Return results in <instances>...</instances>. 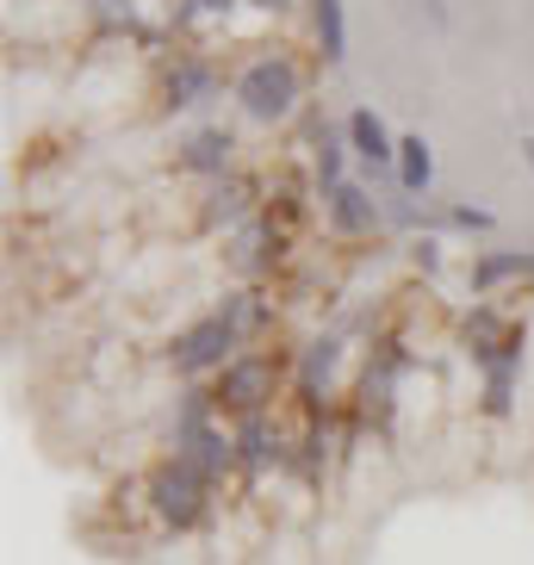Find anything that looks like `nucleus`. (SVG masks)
<instances>
[{
	"label": "nucleus",
	"mask_w": 534,
	"mask_h": 565,
	"mask_svg": "<svg viewBox=\"0 0 534 565\" xmlns=\"http://www.w3.org/2000/svg\"><path fill=\"white\" fill-rule=\"evenodd\" d=\"M516 280H534V249H484L467 267L472 299H498L503 286H516Z\"/></svg>",
	"instance_id": "11"
},
{
	"label": "nucleus",
	"mask_w": 534,
	"mask_h": 565,
	"mask_svg": "<svg viewBox=\"0 0 534 565\" xmlns=\"http://www.w3.org/2000/svg\"><path fill=\"white\" fill-rule=\"evenodd\" d=\"M286 255H292V224H286L280 212H267V205L236 236H224V262H231V274L243 286L274 280V274L286 267Z\"/></svg>",
	"instance_id": "5"
},
{
	"label": "nucleus",
	"mask_w": 534,
	"mask_h": 565,
	"mask_svg": "<svg viewBox=\"0 0 534 565\" xmlns=\"http://www.w3.org/2000/svg\"><path fill=\"white\" fill-rule=\"evenodd\" d=\"M423 7H429V19H435V25H448V7H441V0H423Z\"/></svg>",
	"instance_id": "21"
},
{
	"label": "nucleus",
	"mask_w": 534,
	"mask_h": 565,
	"mask_svg": "<svg viewBox=\"0 0 534 565\" xmlns=\"http://www.w3.org/2000/svg\"><path fill=\"white\" fill-rule=\"evenodd\" d=\"M349 131H330V125H311V181L323 186H342L349 181Z\"/></svg>",
	"instance_id": "13"
},
{
	"label": "nucleus",
	"mask_w": 534,
	"mask_h": 565,
	"mask_svg": "<svg viewBox=\"0 0 534 565\" xmlns=\"http://www.w3.org/2000/svg\"><path fill=\"white\" fill-rule=\"evenodd\" d=\"M143 498H150V510H156V522H162V529L193 534V529L205 522V515H212L217 484H212V479H200V472H193L186 460H174V454H168V460L150 472Z\"/></svg>",
	"instance_id": "4"
},
{
	"label": "nucleus",
	"mask_w": 534,
	"mask_h": 565,
	"mask_svg": "<svg viewBox=\"0 0 534 565\" xmlns=\"http://www.w3.org/2000/svg\"><path fill=\"white\" fill-rule=\"evenodd\" d=\"M404 249H410V267H417V274H429V280L441 274V262H448V255H441V249H448L441 236H417V243H404Z\"/></svg>",
	"instance_id": "19"
},
{
	"label": "nucleus",
	"mask_w": 534,
	"mask_h": 565,
	"mask_svg": "<svg viewBox=\"0 0 534 565\" xmlns=\"http://www.w3.org/2000/svg\"><path fill=\"white\" fill-rule=\"evenodd\" d=\"M255 13H267V19H280V13H292V7H299V0H249Z\"/></svg>",
	"instance_id": "20"
},
{
	"label": "nucleus",
	"mask_w": 534,
	"mask_h": 565,
	"mask_svg": "<svg viewBox=\"0 0 534 565\" xmlns=\"http://www.w3.org/2000/svg\"><path fill=\"white\" fill-rule=\"evenodd\" d=\"M305 94H311V68L299 51L286 44H255L243 63L231 68V100L249 125H292L305 113Z\"/></svg>",
	"instance_id": "1"
},
{
	"label": "nucleus",
	"mask_w": 534,
	"mask_h": 565,
	"mask_svg": "<svg viewBox=\"0 0 534 565\" xmlns=\"http://www.w3.org/2000/svg\"><path fill=\"white\" fill-rule=\"evenodd\" d=\"M231 87V75H224V63H217L205 44H181V51L162 63V106L168 113H200V106H212L217 94Z\"/></svg>",
	"instance_id": "6"
},
{
	"label": "nucleus",
	"mask_w": 534,
	"mask_h": 565,
	"mask_svg": "<svg viewBox=\"0 0 534 565\" xmlns=\"http://www.w3.org/2000/svg\"><path fill=\"white\" fill-rule=\"evenodd\" d=\"M292 460H299V448H292V435L274 423V411L236 423V472H243V479H261V472L292 466Z\"/></svg>",
	"instance_id": "7"
},
{
	"label": "nucleus",
	"mask_w": 534,
	"mask_h": 565,
	"mask_svg": "<svg viewBox=\"0 0 534 565\" xmlns=\"http://www.w3.org/2000/svg\"><path fill=\"white\" fill-rule=\"evenodd\" d=\"M174 168L181 174H193V181H224V174H236V131H224V125H200V131H186L181 143H174Z\"/></svg>",
	"instance_id": "9"
},
{
	"label": "nucleus",
	"mask_w": 534,
	"mask_h": 565,
	"mask_svg": "<svg viewBox=\"0 0 534 565\" xmlns=\"http://www.w3.org/2000/svg\"><path fill=\"white\" fill-rule=\"evenodd\" d=\"M311 13V44H318L323 63H342L349 56V19H342V0H305Z\"/></svg>",
	"instance_id": "15"
},
{
	"label": "nucleus",
	"mask_w": 534,
	"mask_h": 565,
	"mask_svg": "<svg viewBox=\"0 0 534 565\" xmlns=\"http://www.w3.org/2000/svg\"><path fill=\"white\" fill-rule=\"evenodd\" d=\"M522 156H528V168H534V137H522Z\"/></svg>",
	"instance_id": "22"
},
{
	"label": "nucleus",
	"mask_w": 534,
	"mask_h": 565,
	"mask_svg": "<svg viewBox=\"0 0 534 565\" xmlns=\"http://www.w3.org/2000/svg\"><path fill=\"white\" fill-rule=\"evenodd\" d=\"M236 7H249V0H174V13H168V32L186 38L193 25H217V19H231Z\"/></svg>",
	"instance_id": "16"
},
{
	"label": "nucleus",
	"mask_w": 534,
	"mask_h": 565,
	"mask_svg": "<svg viewBox=\"0 0 534 565\" xmlns=\"http://www.w3.org/2000/svg\"><path fill=\"white\" fill-rule=\"evenodd\" d=\"M516 380H522L516 366L484 373V404H479V411H484V416H510V392H516Z\"/></svg>",
	"instance_id": "18"
},
{
	"label": "nucleus",
	"mask_w": 534,
	"mask_h": 565,
	"mask_svg": "<svg viewBox=\"0 0 534 565\" xmlns=\"http://www.w3.org/2000/svg\"><path fill=\"white\" fill-rule=\"evenodd\" d=\"M286 373H292V361H286V354L243 349L212 380V398H217V411L231 416V423H243V416H267L274 404H280V392H286Z\"/></svg>",
	"instance_id": "2"
},
{
	"label": "nucleus",
	"mask_w": 534,
	"mask_h": 565,
	"mask_svg": "<svg viewBox=\"0 0 534 565\" xmlns=\"http://www.w3.org/2000/svg\"><path fill=\"white\" fill-rule=\"evenodd\" d=\"M398 193L404 200H429V186H435V150H429V137H398Z\"/></svg>",
	"instance_id": "14"
},
{
	"label": "nucleus",
	"mask_w": 534,
	"mask_h": 565,
	"mask_svg": "<svg viewBox=\"0 0 534 565\" xmlns=\"http://www.w3.org/2000/svg\"><path fill=\"white\" fill-rule=\"evenodd\" d=\"M323 224H330L335 243H367L373 231H380V200H373L361 181H342V186H323Z\"/></svg>",
	"instance_id": "8"
},
{
	"label": "nucleus",
	"mask_w": 534,
	"mask_h": 565,
	"mask_svg": "<svg viewBox=\"0 0 534 565\" xmlns=\"http://www.w3.org/2000/svg\"><path fill=\"white\" fill-rule=\"evenodd\" d=\"M261 205H267V200H261V186H255L249 174H224V181L205 186V200H200V224H205V231L236 236L255 212H261Z\"/></svg>",
	"instance_id": "10"
},
{
	"label": "nucleus",
	"mask_w": 534,
	"mask_h": 565,
	"mask_svg": "<svg viewBox=\"0 0 534 565\" xmlns=\"http://www.w3.org/2000/svg\"><path fill=\"white\" fill-rule=\"evenodd\" d=\"M243 354V335L224 323V311H200L186 330H174V342H168V373L174 380H186V385H212L224 366Z\"/></svg>",
	"instance_id": "3"
},
{
	"label": "nucleus",
	"mask_w": 534,
	"mask_h": 565,
	"mask_svg": "<svg viewBox=\"0 0 534 565\" xmlns=\"http://www.w3.org/2000/svg\"><path fill=\"white\" fill-rule=\"evenodd\" d=\"M435 231H472V236H491L498 231V212H484V205H441L429 217Z\"/></svg>",
	"instance_id": "17"
},
{
	"label": "nucleus",
	"mask_w": 534,
	"mask_h": 565,
	"mask_svg": "<svg viewBox=\"0 0 534 565\" xmlns=\"http://www.w3.org/2000/svg\"><path fill=\"white\" fill-rule=\"evenodd\" d=\"M342 131H349V150L367 168H398V137L385 131V118L373 113V106H354Z\"/></svg>",
	"instance_id": "12"
}]
</instances>
